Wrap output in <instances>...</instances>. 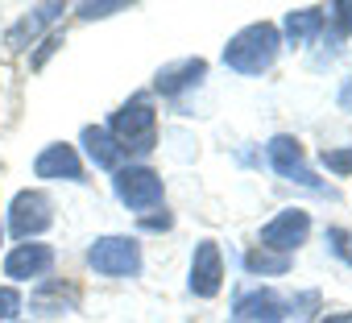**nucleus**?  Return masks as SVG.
I'll return each mask as SVG.
<instances>
[{
    "instance_id": "1",
    "label": "nucleus",
    "mask_w": 352,
    "mask_h": 323,
    "mask_svg": "<svg viewBox=\"0 0 352 323\" xmlns=\"http://www.w3.org/2000/svg\"><path fill=\"white\" fill-rule=\"evenodd\" d=\"M278 50H282V34L278 25L270 21H257V25H245L236 38H228L224 46V67L236 71V75H261L278 63Z\"/></svg>"
},
{
    "instance_id": "2",
    "label": "nucleus",
    "mask_w": 352,
    "mask_h": 323,
    "mask_svg": "<svg viewBox=\"0 0 352 323\" xmlns=\"http://www.w3.org/2000/svg\"><path fill=\"white\" fill-rule=\"evenodd\" d=\"M108 137L120 145V153H149L157 145V116L145 100H129L120 112H112L108 120Z\"/></svg>"
},
{
    "instance_id": "3",
    "label": "nucleus",
    "mask_w": 352,
    "mask_h": 323,
    "mask_svg": "<svg viewBox=\"0 0 352 323\" xmlns=\"http://www.w3.org/2000/svg\"><path fill=\"white\" fill-rule=\"evenodd\" d=\"M112 191H116V199H120L129 212H137V216L162 208V195H166V191H162V179H157L149 166H120L116 179H112Z\"/></svg>"
},
{
    "instance_id": "4",
    "label": "nucleus",
    "mask_w": 352,
    "mask_h": 323,
    "mask_svg": "<svg viewBox=\"0 0 352 323\" xmlns=\"http://www.w3.org/2000/svg\"><path fill=\"white\" fill-rule=\"evenodd\" d=\"M87 265L104 278H133L141 269V245L133 236H100L87 249Z\"/></svg>"
},
{
    "instance_id": "5",
    "label": "nucleus",
    "mask_w": 352,
    "mask_h": 323,
    "mask_svg": "<svg viewBox=\"0 0 352 323\" xmlns=\"http://www.w3.org/2000/svg\"><path fill=\"white\" fill-rule=\"evenodd\" d=\"M54 224V208L42 191H17L9 203V232L17 241H34Z\"/></svg>"
},
{
    "instance_id": "6",
    "label": "nucleus",
    "mask_w": 352,
    "mask_h": 323,
    "mask_svg": "<svg viewBox=\"0 0 352 323\" xmlns=\"http://www.w3.org/2000/svg\"><path fill=\"white\" fill-rule=\"evenodd\" d=\"M265 153H270V166H274L282 179H290V183H298V187H311V191H323V183H319L315 170L307 166V153H302V141H298V137L278 133V137H270Z\"/></svg>"
},
{
    "instance_id": "7",
    "label": "nucleus",
    "mask_w": 352,
    "mask_h": 323,
    "mask_svg": "<svg viewBox=\"0 0 352 323\" xmlns=\"http://www.w3.org/2000/svg\"><path fill=\"white\" fill-rule=\"evenodd\" d=\"M307 236H311V216H307L302 208H286V212H278V216L261 228V249L290 257Z\"/></svg>"
},
{
    "instance_id": "8",
    "label": "nucleus",
    "mask_w": 352,
    "mask_h": 323,
    "mask_svg": "<svg viewBox=\"0 0 352 323\" xmlns=\"http://www.w3.org/2000/svg\"><path fill=\"white\" fill-rule=\"evenodd\" d=\"M191 294L195 298H216L220 286H224V257H220V245L216 241H199L195 245V257H191Z\"/></svg>"
},
{
    "instance_id": "9",
    "label": "nucleus",
    "mask_w": 352,
    "mask_h": 323,
    "mask_svg": "<svg viewBox=\"0 0 352 323\" xmlns=\"http://www.w3.org/2000/svg\"><path fill=\"white\" fill-rule=\"evenodd\" d=\"M34 175L46 179V183H83V162H79V149L75 145H46L34 162Z\"/></svg>"
},
{
    "instance_id": "10",
    "label": "nucleus",
    "mask_w": 352,
    "mask_h": 323,
    "mask_svg": "<svg viewBox=\"0 0 352 323\" xmlns=\"http://www.w3.org/2000/svg\"><path fill=\"white\" fill-rule=\"evenodd\" d=\"M50 265H54V249H50V245H38V241H25V245H17V249L5 257V278L30 282V278H42Z\"/></svg>"
},
{
    "instance_id": "11",
    "label": "nucleus",
    "mask_w": 352,
    "mask_h": 323,
    "mask_svg": "<svg viewBox=\"0 0 352 323\" xmlns=\"http://www.w3.org/2000/svg\"><path fill=\"white\" fill-rule=\"evenodd\" d=\"M286 307L274 290H253V294H241L236 307H232V319L236 323H286Z\"/></svg>"
},
{
    "instance_id": "12",
    "label": "nucleus",
    "mask_w": 352,
    "mask_h": 323,
    "mask_svg": "<svg viewBox=\"0 0 352 323\" xmlns=\"http://www.w3.org/2000/svg\"><path fill=\"white\" fill-rule=\"evenodd\" d=\"M204 75H208V63H204V58H183V63L162 67V71H157V79H153V87H157L162 96H179V91L195 87Z\"/></svg>"
},
{
    "instance_id": "13",
    "label": "nucleus",
    "mask_w": 352,
    "mask_h": 323,
    "mask_svg": "<svg viewBox=\"0 0 352 323\" xmlns=\"http://www.w3.org/2000/svg\"><path fill=\"white\" fill-rule=\"evenodd\" d=\"M30 307H34L38 315L75 311V307H79V286H71V282H42V286L30 294Z\"/></svg>"
},
{
    "instance_id": "14",
    "label": "nucleus",
    "mask_w": 352,
    "mask_h": 323,
    "mask_svg": "<svg viewBox=\"0 0 352 323\" xmlns=\"http://www.w3.org/2000/svg\"><path fill=\"white\" fill-rule=\"evenodd\" d=\"M79 141H83L87 157L96 162L100 170H120V157H124V153H120V145H116V141L108 137V129H100V124H87Z\"/></svg>"
},
{
    "instance_id": "15",
    "label": "nucleus",
    "mask_w": 352,
    "mask_h": 323,
    "mask_svg": "<svg viewBox=\"0 0 352 323\" xmlns=\"http://www.w3.org/2000/svg\"><path fill=\"white\" fill-rule=\"evenodd\" d=\"M323 25H327V21H323V9H294V13H286L282 34H286L294 46H302V42L319 38V30H323Z\"/></svg>"
},
{
    "instance_id": "16",
    "label": "nucleus",
    "mask_w": 352,
    "mask_h": 323,
    "mask_svg": "<svg viewBox=\"0 0 352 323\" xmlns=\"http://www.w3.org/2000/svg\"><path fill=\"white\" fill-rule=\"evenodd\" d=\"M58 13H63V5H42V9H34V17H21V21L9 30V46H13V50H25V42H34L38 30L50 25Z\"/></svg>"
},
{
    "instance_id": "17",
    "label": "nucleus",
    "mask_w": 352,
    "mask_h": 323,
    "mask_svg": "<svg viewBox=\"0 0 352 323\" xmlns=\"http://www.w3.org/2000/svg\"><path fill=\"white\" fill-rule=\"evenodd\" d=\"M245 269L249 274H286L290 269V257L270 253V249H253V253H245Z\"/></svg>"
},
{
    "instance_id": "18",
    "label": "nucleus",
    "mask_w": 352,
    "mask_h": 323,
    "mask_svg": "<svg viewBox=\"0 0 352 323\" xmlns=\"http://www.w3.org/2000/svg\"><path fill=\"white\" fill-rule=\"evenodd\" d=\"M323 21H331L336 34L348 38V34H352V0H336L331 9H323Z\"/></svg>"
},
{
    "instance_id": "19",
    "label": "nucleus",
    "mask_w": 352,
    "mask_h": 323,
    "mask_svg": "<svg viewBox=\"0 0 352 323\" xmlns=\"http://www.w3.org/2000/svg\"><path fill=\"white\" fill-rule=\"evenodd\" d=\"M323 166L331 170V175H340V179H348L352 175V145H344V149H323Z\"/></svg>"
},
{
    "instance_id": "20",
    "label": "nucleus",
    "mask_w": 352,
    "mask_h": 323,
    "mask_svg": "<svg viewBox=\"0 0 352 323\" xmlns=\"http://www.w3.org/2000/svg\"><path fill=\"white\" fill-rule=\"evenodd\" d=\"M124 9H129L124 0H100V5L87 0V5H79V17L83 21H100V17H112V13H124Z\"/></svg>"
},
{
    "instance_id": "21",
    "label": "nucleus",
    "mask_w": 352,
    "mask_h": 323,
    "mask_svg": "<svg viewBox=\"0 0 352 323\" xmlns=\"http://www.w3.org/2000/svg\"><path fill=\"white\" fill-rule=\"evenodd\" d=\"M21 315V294L13 286H0V323H13Z\"/></svg>"
},
{
    "instance_id": "22",
    "label": "nucleus",
    "mask_w": 352,
    "mask_h": 323,
    "mask_svg": "<svg viewBox=\"0 0 352 323\" xmlns=\"http://www.w3.org/2000/svg\"><path fill=\"white\" fill-rule=\"evenodd\" d=\"M327 241H331L336 257H344V261L352 265V232H340V228H331V232H327Z\"/></svg>"
},
{
    "instance_id": "23",
    "label": "nucleus",
    "mask_w": 352,
    "mask_h": 323,
    "mask_svg": "<svg viewBox=\"0 0 352 323\" xmlns=\"http://www.w3.org/2000/svg\"><path fill=\"white\" fill-rule=\"evenodd\" d=\"M170 224H174L170 212H162V216H141V228H149V232H166Z\"/></svg>"
},
{
    "instance_id": "24",
    "label": "nucleus",
    "mask_w": 352,
    "mask_h": 323,
    "mask_svg": "<svg viewBox=\"0 0 352 323\" xmlns=\"http://www.w3.org/2000/svg\"><path fill=\"white\" fill-rule=\"evenodd\" d=\"M58 46H63V38H58V34H50V38H46V42H42V50H38V54H34V67H42V63H46V58H50V54H54V50H58Z\"/></svg>"
},
{
    "instance_id": "25",
    "label": "nucleus",
    "mask_w": 352,
    "mask_h": 323,
    "mask_svg": "<svg viewBox=\"0 0 352 323\" xmlns=\"http://www.w3.org/2000/svg\"><path fill=\"white\" fill-rule=\"evenodd\" d=\"M319 323H352V311H344V315H323Z\"/></svg>"
}]
</instances>
